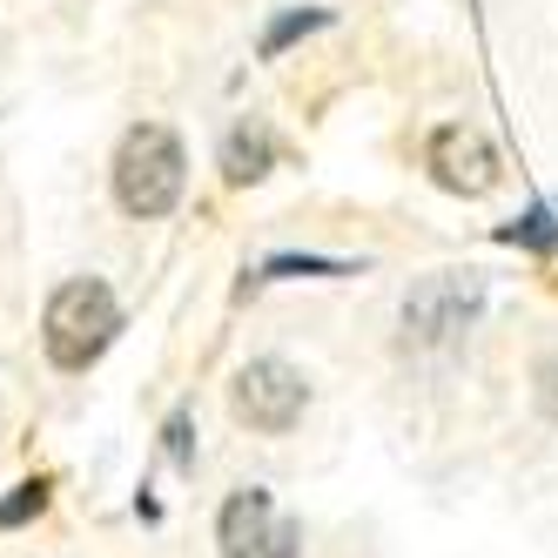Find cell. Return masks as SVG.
I'll use <instances>...</instances> for the list:
<instances>
[{
  "mask_svg": "<svg viewBox=\"0 0 558 558\" xmlns=\"http://www.w3.org/2000/svg\"><path fill=\"white\" fill-rule=\"evenodd\" d=\"M430 175L445 182L451 195H492L498 189V148L477 135V129H464V122H445L430 135Z\"/></svg>",
  "mask_w": 558,
  "mask_h": 558,
  "instance_id": "cell-6",
  "label": "cell"
},
{
  "mask_svg": "<svg viewBox=\"0 0 558 558\" xmlns=\"http://www.w3.org/2000/svg\"><path fill=\"white\" fill-rule=\"evenodd\" d=\"M122 330V303L101 276H74L48 296V316H41V343H48V364L54 371H88L95 356L114 343Z\"/></svg>",
  "mask_w": 558,
  "mask_h": 558,
  "instance_id": "cell-1",
  "label": "cell"
},
{
  "mask_svg": "<svg viewBox=\"0 0 558 558\" xmlns=\"http://www.w3.org/2000/svg\"><path fill=\"white\" fill-rule=\"evenodd\" d=\"M532 384H538V411H545V417L558 424V350H551V356H545V364L532 371Z\"/></svg>",
  "mask_w": 558,
  "mask_h": 558,
  "instance_id": "cell-10",
  "label": "cell"
},
{
  "mask_svg": "<svg viewBox=\"0 0 558 558\" xmlns=\"http://www.w3.org/2000/svg\"><path fill=\"white\" fill-rule=\"evenodd\" d=\"M330 14L324 8H303V14H283V21H276L269 34H263V54H283L290 41H296V34H310V27H324Z\"/></svg>",
  "mask_w": 558,
  "mask_h": 558,
  "instance_id": "cell-8",
  "label": "cell"
},
{
  "mask_svg": "<svg viewBox=\"0 0 558 558\" xmlns=\"http://www.w3.org/2000/svg\"><path fill=\"white\" fill-rule=\"evenodd\" d=\"M182 182H189V162H182V142L162 129V122H142L122 135L114 148V203L129 216H169L182 203Z\"/></svg>",
  "mask_w": 558,
  "mask_h": 558,
  "instance_id": "cell-2",
  "label": "cell"
},
{
  "mask_svg": "<svg viewBox=\"0 0 558 558\" xmlns=\"http://www.w3.org/2000/svg\"><path fill=\"white\" fill-rule=\"evenodd\" d=\"M303 404H310V384L290 371V364H276V356H256V364H243L235 371V384H229V411H235V424H250V430H290L296 417H303Z\"/></svg>",
  "mask_w": 558,
  "mask_h": 558,
  "instance_id": "cell-4",
  "label": "cell"
},
{
  "mask_svg": "<svg viewBox=\"0 0 558 558\" xmlns=\"http://www.w3.org/2000/svg\"><path fill=\"white\" fill-rule=\"evenodd\" d=\"M477 303H485V283H477L471 269H437L430 283H417L411 290V303H404V330L417 337V343H451L471 316H477Z\"/></svg>",
  "mask_w": 558,
  "mask_h": 558,
  "instance_id": "cell-5",
  "label": "cell"
},
{
  "mask_svg": "<svg viewBox=\"0 0 558 558\" xmlns=\"http://www.w3.org/2000/svg\"><path fill=\"white\" fill-rule=\"evenodd\" d=\"M263 169H269V129H250V122H243V129L222 142V182L250 189Z\"/></svg>",
  "mask_w": 558,
  "mask_h": 558,
  "instance_id": "cell-7",
  "label": "cell"
},
{
  "mask_svg": "<svg viewBox=\"0 0 558 558\" xmlns=\"http://www.w3.org/2000/svg\"><path fill=\"white\" fill-rule=\"evenodd\" d=\"M48 505V485H41V477H34V485H21L8 505H0V525H14V518H27V511H41Z\"/></svg>",
  "mask_w": 558,
  "mask_h": 558,
  "instance_id": "cell-9",
  "label": "cell"
},
{
  "mask_svg": "<svg viewBox=\"0 0 558 558\" xmlns=\"http://www.w3.org/2000/svg\"><path fill=\"white\" fill-rule=\"evenodd\" d=\"M216 545H222V558H296L303 532H296V518L276 505L269 492L250 485V492H235V498L222 505Z\"/></svg>",
  "mask_w": 558,
  "mask_h": 558,
  "instance_id": "cell-3",
  "label": "cell"
}]
</instances>
